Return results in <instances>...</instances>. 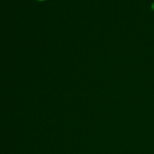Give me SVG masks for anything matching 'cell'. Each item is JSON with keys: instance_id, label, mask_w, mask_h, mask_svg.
<instances>
[{"instance_id": "cell-1", "label": "cell", "mask_w": 154, "mask_h": 154, "mask_svg": "<svg viewBox=\"0 0 154 154\" xmlns=\"http://www.w3.org/2000/svg\"><path fill=\"white\" fill-rule=\"evenodd\" d=\"M151 8H152V9L154 11V2L152 4V5H151Z\"/></svg>"}, {"instance_id": "cell-2", "label": "cell", "mask_w": 154, "mask_h": 154, "mask_svg": "<svg viewBox=\"0 0 154 154\" xmlns=\"http://www.w3.org/2000/svg\"><path fill=\"white\" fill-rule=\"evenodd\" d=\"M37 1H46V0H37Z\"/></svg>"}]
</instances>
